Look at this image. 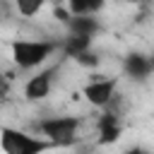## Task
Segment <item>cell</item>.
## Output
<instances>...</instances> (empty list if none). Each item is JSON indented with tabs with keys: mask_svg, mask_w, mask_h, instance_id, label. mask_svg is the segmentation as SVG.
Here are the masks:
<instances>
[{
	"mask_svg": "<svg viewBox=\"0 0 154 154\" xmlns=\"http://www.w3.org/2000/svg\"><path fill=\"white\" fill-rule=\"evenodd\" d=\"M79 118L77 116H55V118H46L38 120L36 128L41 135H46V140H51L55 147H70L77 140V128H79Z\"/></svg>",
	"mask_w": 154,
	"mask_h": 154,
	"instance_id": "1",
	"label": "cell"
},
{
	"mask_svg": "<svg viewBox=\"0 0 154 154\" xmlns=\"http://www.w3.org/2000/svg\"><path fill=\"white\" fill-rule=\"evenodd\" d=\"M0 140H2L5 154H43L55 147L51 140H38V137H31V135H26L22 130H12V128H2Z\"/></svg>",
	"mask_w": 154,
	"mask_h": 154,
	"instance_id": "2",
	"label": "cell"
},
{
	"mask_svg": "<svg viewBox=\"0 0 154 154\" xmlns=\"http://www.w3.org/2000/svg\"><path fill=\"white\" fill-rule=\"evenodd\" d=\"M53 51H58L55 41H14L12 43V58L24 70L41 65Z\"/></svg>",
	"mask_w": 154,
	"mask_h": 154,
	"instance_id": "3",
	"label": "cell"
},
{
	"mask_svg": "<svg viewBox=\"0 0 154 154\" xmlns=\"http://www.w3.org/2000/svg\"><path fill=\"white\" fill-rule=\"evenodd\" d=\"M116 84H118V79L116 77H94L84 89H82V94L87 96V101L91 103V106H108L111 103V99H113V91H116Z\"/></svg>",
	"mask_w": 154,
	"mask_h": 154,
	"instance_id": "4",
	"label": "cell"
},
{
	"mask_svg": "<svg viewBox=\"0 0 154 154\" xmlns=\"http://www.w3.org/2000/svg\"><path fill=\"white\" fill-rule=\"evenodd\" d=\"M55 72H58V65H53V67H48V70H43V72H38V75H34V77L26 82V87H24V96H26L29 101H38V99L48 96L51 82H53V75H55Z\"/></svg>",
	"mask_w": 154,
	"mask_h": 154,
	"instance_id": "5",
	"label": "cell"
},
{
	"mask_svg": "<svg viewBox=\"0 0 154 154\" xmlns=\"http://www.w3.org/2000/svg\"><path fill=\"white\" fill-rule=\"evenodd\" d=\"M123 70L132 77V79H147L154 70L152 65V55H142V53H130L123 60Z\"/></svg>",
	"mask_w": 154,
	"mask_h": 154,
	"instance_id": "6",
	"label": "cell"
},
{
	"mask_svg": "<svg viewBox=\"0 0 154 154\" xmlns=\"http://www.w3.org/2000/svg\"><path fill=\"white\" fill-rule=\"evenodd\" d=\"M96 130H99V144H113L120 137V132H123V128L118 123V113H103V116H99Z\"/></svg>",
	"mask_w": 154,
	"mask_h": 154,
	"instance_id": "7",
	"label": "cell"
},
{
	"mask_svg": "<svg viewBox=\"0 0 154 154\" xmlns=\"http://www.w3.org/2000/svg\"><path fill=\"white\" fill-rule=\"evenodd\" d=\"M67 26H70L72 34H82V36H94V34L101 31V24L96 19H91L89 14L87 17H72Z\"/></svg>",
	"mask_w": 154,
	"mask_h": 154,
	"instance_id": "8",
	"label": "cell"
},
{
	"mask_svg": "<svg viewBox=\"0 0 154 154\" xmlns=\"http://www.w3.org/2000/svg\"><path fill=\"white\" fill-rule=\"evenodd\" d=\"M89 46H91V36L70 34V36L65 38V43H63V51H65V55H70V58H77L79 53L89 51Z\"/></svg>",
	"mask_w": 154,
	"mask_h": 154,
	"instance_id": "9",
	"label": "cell"
},
{
	"mask_svg": "<svg viewBox=\"0 0 154 154\" xmlns=\"http://www.w3.org/2000/svg\"><path fill=\"white\" fill-rule=\"evenodd\" d=\"M46 0H14V7L22 17H34L41 7H43Z\"/></svg>",
	"mask_w": 154,
	"mask_h": 154,
	"instance_id": "10",
	"label": "cell"
},
{
	"mask_svg": "<svg viewBox=\"0 0 154 154\" xmlns=\"http://www.w3.org/2000/svg\"><path fill=\"white\" fill-rule=\"evenodd\" d=\"M67 10L72 17H87L91 12V5L89 0H67Z\"/></svg>",
	"mask_w": 154,
	"mask_h": 154,
	"instance_id": "11",
	"label": "cell"
},
{
	"mask_svg": "<svg viewBox=\"0 0 154 154\" xmlns=\"http://www.w3.org/2000/svg\"><path fill=\"white\" fill-rule=\"evenodd\" d=\"M79 65H84V67H96L99 63H101V58L96 55V53H89V51H84V53H79L77 58H75Z\"/></svg>",
	"mask_w": 154,
	"mask_h": 154,
	"instance_id": "12",
	"label": "cell"
},
{
	"mask_svg": "<svg viewBox=\"0 0 154 154\" xmlns=\"http://www.w3.org/2000/svg\"><path fill=\"white\" fill-rule=\"evenodd\" d=\"M89 5H91V12H99L103 7V0H89Z\"/></svg>",
	"mask_w": 154,
	"mask_h": 154,
	"instance_id": "13",
	"label": "cell"
},
{
	"mask_svg": "<svg viewBox=\"0 0 154 154\" xmlns=\"http://www.w3.org/2000/svg\"><path fill=\"white\" fill-rule=\"evenodd\" d=\"M125 154H147V152H144V149H142V147H135V149H128V152H125Z\"/></svg>",
	"mask_w": 154,
	"mask_h": 154,
	"instance_id": "14",
	"label": "cell"
},
{
	"mask_svg": "<svg viewBox=\"0 0 154 154\" xmlns=\"http://www.w3.org/2000/svg\"><path fill=\"white\" fill-rule=\"evenodd\" d=\"M128 2H140V0H128Z\"/></svg>",
	"mask_w": 154,
	"mask_h": 154,
	"instance_id": "15",
	"label": "cell"
},
{
	"mask_svg": "<svg viewBox=\"0 0 154 154\" xmlns=\"http://www.w3.org/2000/svg\"><path fill=\"white\" fill-rule=\"evenodd\" d=\"M152 65H154V53H152Z\"/></svg>",
	"mask_w": 154,
	"mask_h": 154,
	"instance_id": "16",
	"label": "cell"
}]
</instances>
